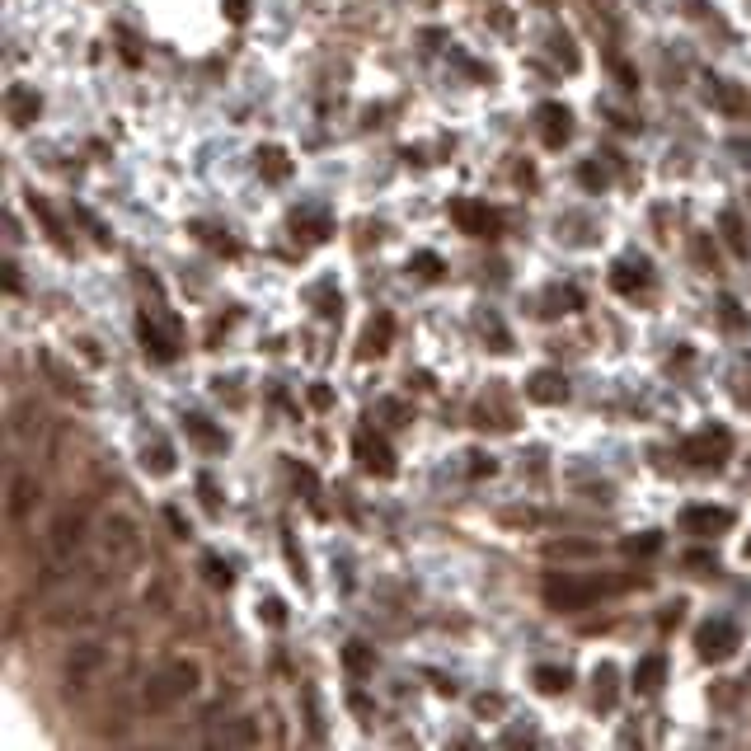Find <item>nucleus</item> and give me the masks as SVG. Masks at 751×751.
I'll list each match as a JSON object with an SVG mask.
<instances>
[{
	"instance_id": "obj_24",
	"label": "nucleus",
	"mask_w": 751,
	"mask_h": 751,
	"mask_svg": "<svg viewBox=\"0 0 751 751\" xmlns=\"http://www.w3.org/2000/svg\"><path fill=\"white\" fill-rule=\"evenodd\" d=\"M592 681H597V709H615V700H620V672H615L611 662H601L597 672H592Z\"/></svg>"
},
{
	"instance_id": "obj_2",
	"label": "nucleus",
	"mask_w": 751,
	"mask_h": 751,
	"mask_svg": "<svg viewBox=\"0 0 751 751\" xmlns=\"http://www.w3.org/2000/svg\"><path fill=\"white\" fill-rule=\"evenodd\" d=\"M202 681V667L198 662H188V658H174L165 662L160 672L146 681V709H169V705H179V700H188L193 690H198Z\"/></svg>"
},
{
	"instance_id": "obj_32",
	"label": "nucleus",
	"mask_w": 751,
	"mask_h": 751,
	"mask_svg": "<svg viewBox=\"0 0 751 751\" xmlns=\"http://www.w3.org/2000/svg\"><path fill=\"white\" fill-rule=\"evenodd\" d=\"M315 296H320V315H329V320L343 310V296H334V282H320V287H315Z\"/></svg>"
},
{
	"instance_id": "obj_29",
	"label": "nucleus",
	"mask_w": 751,
	"mask_h": 751,
	"mask_svg": "<svg viewBox=\"0 0 751 751\" xmlns=\"http://www.w3.org/2000/svg\"><path fill=\"white\" fill-rule=\"evenodd\" d=\"M545 554L550 559H592L597 545H587V540H554V545H545Z\"/></svg>"
},
{
	"instance_id": "obj_30",
	"label": "nucleus",
	"mask_w": 751,
	"mask_h": 751,
	"mask_svg": "<svg viewBox=\"0 0 751 751\" xmlns=\"http://www.w3.org/2000/svg\"><path fill=\"white\" fill-rule=\"evenodd\" d=\"M38 362H43V367L52 371V381H57V390H62V395H76V399H85V390H80V385L71 381V376H66V371H62V362H57V357H52V353H43V357H38Z\"/></svg>"
},
{
	"instance_id": "obj_12",
	"label": "nucleus",
	"mask_w": 751,
	"mask_h": 751,
	"mask_svg": "<svg viewBox=\"0 0 751 751\" xmlns=\"http://www.w3.org/2000/svg\"><path fill=\"white\" fill-rule=\"evenodd\" d=\"M451 221H456L465 235H493V230H498V212H489V207L475 202V198H456V202H451Z\"/></svg>"
},
{
	"instance_id": "obj_36",
	"label": "nucleus",
	"mask_w": 751,
	"mask_h": 751,
	"mask_svg": "<svg viewBox=\"0 0 751 751\" xmlns=\"http://www.w3.org/2000/svg\"><path fill=\"white\" fill-rule=\"evenodd\" d=\"M414 268H418L423 277H437V273H442V259H437V254H418Z\"/></svg>"
},
{
	"instance_id": "obj_15",
	"label": "nucleus",
	"mask_w": 751,
	"mask_h": 751,
	"mask_svg": "<svg viewBox=\"0 0 751 751\" xmlns=\"http://www.w3.org/2000/svg\"><path fill=\"white\" fill-rule=\"evenodd\" d=\"M526 399L531 404H564L568 399V381L564 371H536V376H526Z\"/></svg>"
},
{
	"instance_id": "obj_1",
	"label": "nucleus",
	"mask_w": 751,
	"mask_h": 751,
	"mask_svg": "<svg viewBox=\"0 0 751 751\" xmlns=\"http://www.w3.org/2000/svg\"><path fill=\"white\" fill-rule=\"evenodd\" d=\"M629 578H606V573H550L540 583V597L550 601L554 611H587L597 606L601 597H615L625 592Z\"/></svg>"
},
{
	"instance_id": "obj_34",
	"label": "nucleus",
	"mask_w": 751,
	"mask_h": 751,
	"mask_svg": "<svg viewBox=\"0 0 751 751\" xmlns=\"http://www.w3.org/2000/svg\"><path fill=\"white\" fill-rule=\"evenodd\" d=\"M550 43H554V57H564V66L573 71V66H578V47H573V38H568V33H554Z\"/></svg>"
},
{
	"instance_id": "obj_27",
	"label": "nucleus",
	"mask_w": 751,
	"mask_h": 751,
	"mask_svg": "<svg viewBox=\"0 0 751 751\" xmlns=\"http://www.w3.org/2000/svg\"><path fill=\"white\" fill-rule=\"evenodd\" d=\"M545 301H550V306H545V315H568V310L583 306V292H578V287H554Z\"/></svg>"
},
{
	"instance_id": "obj_16",
	"label": "nucleus",
	"mask_w": 751,
	"mask_h": 751,
	"mask_svg": "<svg viewBox=\"0 0 751 751\" xmlns=\"http://www.w3.org/2000/svg\"><path fill=\"white\" fill-rule=\"evenodd\" d=\"M5 108H10V123L15 127H29L38 113H43V94L29 90V85H10L5 90Z\"/></svg>"
},
{
	"instance_id": "obj_3",
	"label": "nucleus",
	"mask_w": 751,
	"mask_h": 751,
	"mask_svg": "<svg viewBox=\"0 0 751 751\" xmlns=\"http://www.w3.org/2000/svg\"><path fill=\"white\" fill-rule=\"evenodd\" d=\"M141 348L155 357V362H174L179 357V343H184V324L174 320L165 306H146L141 310Z\"/></svg>"
},
{
	"instance_id": "obj_44",
	"label": "nucleus",
	"mask_w": 751,
	"mask_h": 751,
	"mask_svg": "<svg viewBox=\"0 0 751 751\" xmlns=\"http://www.w3.org/2000/svg\"><path fill=\"white\" fill-rule=\"evenodd\" d=\"M742 554H747V559H751V540H747V545H742Z\"/></svg>"
},
{
	"instance_id": "obj_26",
	"label": "nucleus",
	"mask_w": 751,
	"mask_h": 751,
	"mask_svg": "<svg viewBox=\"0 0 751 751\" xmlns=\"http://www.w3.org/2000/svg\"><path fill=\"white\" fill-rule=\"evenodd\" d=\"M568 686H573L568 667H536V690H540V695H564Z\"/></svg>"
},
{
	"instance_id": "obj_5",
	"label": "nucleus",
	"mask_w": 751,
	"mask_h": 751,
	"mask_svg": "<svg viewBox=\"0 0 751 751\" xmlns=\"http://www.w3.org/2000/svg\"><path fill=\"white\" fill-rule=\"evenodd\" d=\"M99 545H104V559L113 568H127V564H137V554H141V531L132 517H108L104 522V536H99Z\"/></svg>"
},
{
	"instance_id": "obj_20",
	"label": "nucleus",
	"mask_w": 751,
	"mask_h": 751,
	"mask_svg": "<svg viewBox=\"0 0 751 751\" xmlns=\"http://www.w3.org/2000/svg\"><path fill=\"white\" fill-rule=\"evenodd\" d=\"M141 465H146L155 479H165V475H174V465H179V460H174V446L155 437V442H146V451H141Z\"/></svg>"
},
{
	"instance_id": "obj_10",
	"label": "nucleus",
	"mask_w": 751,
	"mask_h": 751,
	"mask_svg": "<svg viewBox=\"0 0 751 751\" xmlns=\"http://www.w3.org/2000/svg\"><path fill=\"white\" fill-rule=\"evenodd\" d=\"M353 456H357V465L367 470V475H395V456H390V446L376 437V432H357L353 437Z\"/></svg>"
},
{
	"instance_id": "obj_18",
	"label": "nucleus",
	"mask_w": 751,
	"mask_h": 751,
	"mask_svg": "<svg viewBox=\"0 0 751 751\" xmlns=\"http://www.w3.org/2000/svg\"><path fill=\"white\" fill-rule=\"evenodd\" d=\"M719 230H723V240H728V249H733L737 259H747L751 240H747V221H742L737 207H723V212H719Z\"/></svg>"
},
{
	"instance_id": "obj_43",
	"label": "nucleus",
	"mask_w": 751,
	"mask_h": 751,
	"mask_svg": "<svg viewBox=\"0 0 751 751\" xmlns=\"http://www.w3.org/2000/svg\"><path fill=\"white\" fill-rule=\"evenodd\" d=\"M5 287H10V292H19V268H15V263H5Z\"/></svg>"
},
{
	"instance_id": "obj_28",
	"label": "nucleus",
	"mask_w": 751,
	"mask_h": 751,
	"mask_svg": "<svg viewBox=\"0 0 751 751\" xmlns=\"http://www.w3.org/2000/svg\"><path fill=\"white\" fill-rule=\"evenodd\" d=\"M33 212L43 216V226H47V240H52V245H57V249H71V240H66L62 221H57V212H52V207H47L43 198H33Z\"/></svg>"
},
{
	"instance_id": "obj_22",
	"label": "nucleus",
	"mask_w": 751,
	"mask_h": 751,
	"mask_svg": "<svg viewBox=\"0 0 751 751\" xmlns=\"http://www.w3.org/2000/svg\"><path fill=\"white\" fill-rule=\"evenodd\" d=\"M184 432H188V437H193L198 446H207V451H226V432L212 428V423H207L202 414H188V418H184Z\"/></svg>"
},
{
	"instance_id": "obj_21",
	"label": "nucleus",
	"mask_w": 751,
	"mask_h": 751,
	"mask_svg": "<svg viewBox=\"0 0 751 751\" xmlns=\"http://www.w3.org/2000/svg\"><path fill=\"white\" fill-rule=\"evenodd\" d=\"M390 334H395V320L390 315H376L367 324V334H362V357H381L390 348Z\"/></svg>"
},
{
	"instance_id": "obj_41",
	"label": "nucleus",
	"mask_w": 751,
	"mask_h": 751,
	"mask_svg": "<svg viewBox=\"0 0 751 751\" xmlns=\"http://www.w3.org/2000/svg\"><path fill=\"white\" fill-rule=\"evenodd\" d=\"M165 522L174 526V536H188V526H184V517H179V512H174V507H165Z\"/></svg>"
},
{
	"instance_id": "obj_31",
	"label": "nucleus",
	"mask_w": 751,
	"mask_h": 751,
	"mask_svg": "<svg viewBox=\"0 0 751 751\" xmlns=\"http://www.w3.org/2000/svg\"><path fill=\"white\" fill-rule=\"evenodd\" d=\"M662 550V536L658 531H648V536H629L625 540V554L629 559H639V554H658Z\"/></svg>"
},
{
	"instance_id": "obj_19",
	"label": "nucleus",
	"mask_w": 751,
	"mask_h": 751,
	"mask_svg": "<svg viewBox=\"0 0 751 751\" xmlns=\"http://www.w3.org/2000/svg\"><path fill=\"white\" fill-rule=\"evenodd\" d=\"M662 681H667V658H662V653L639 658V667H634V690H639V695H653V690H662Z\"/></svg>"
},
{
	"instance_id": "obj_11",
	"label": "nucleus",
	"mask_w": 751,
	"mask_h": 751,
	"mask_svg": "<svg viewBox=\"0 0 751 751\" xmlns=\"http://www.w3.org/2000/svg\"><path fill=\"white\" fill-rule=\"evenodd\" d=\"M536 127H540V141H545L550 151H559V146H568V137H573V113H568L564 104H540Z\"/></svg>"
},
{
	"instance_id": "obj_42",
	"label": "nucleus",
	"mask_w": 751,
	"mask_h": 751,
	"mask_svg": "<svg viewBox=\"0 0 751 751\" xmlns=\"http://www.w3.org/2000/svg\"><path fill=\"white\" fill-rule=\"evenodd\" d=\"M723 320L733 324V329L742 324V310H737V301H723Z\"/></svg>"
},
{
	"instance_id": "obj_35",
	"label": "nucleus",
	"mask_w": 751,
	"mask_h": 751,
	"mask_svg": "<svg viewBox=\"0 0 751 751\" xmlns=\"http://www.w3.org/2000/svg\"><path fill=\"white\" fill-rule=\"evenodd\" d=\"M259 615H263V620H268V625H282V620H287V615H282V601H277V597H268V601H263V606H259Z\"/></svg>"
},
{
	"instance_id": "obj_17",
	"label": "nucleus",
	"mask_w": 751,
	"mask_h": 751,
	"mask_svg": "<svg viewBox=\"0 0 751 751\" xmlns=\"http://www.w3.org/2000/svg\"><path fill=\"white\" fill-rule=\"evenodd\" d=\"M705 99H709L714 108H723V113H733V118H742V113H747V94L737 90L733 80H723V76H709Z\"/></svg>"
},
{
	"instance_id": "obj_9",
	"label": "nucleus",
	"mask_w": 751,
	"mask_h": 751,
	"mask_svg": "<svg viewBox=\"0 0 751 751\" xmlns=\"http://www.w3.org/2000/svg\"><path fill=\"white\" fill-rule=\"evenodd\" d=\"M38 498H43V484L29 470H15L10 475V493H5V517L10 522H29L33 512H38Z\"/></svg>"
},
{
	"instance_id": "obj_40",
	"label": "nucleus",
	"mask_w": 751,
	"mask_h": 751,
	"mask_svg": "<svg viewBox=\"0 0 751 751\" xmlns=\"http://www.w3.org/2000/svg\"><path fill=\"white\" fill-rule=\"evenodd\" d=\"M226 15L235 19V24H245V19H249V0H226Z\"/></svg>"
},
{
	"instance_id": "obj_38",
	"label": "nucleus",
	"mask_w": 751,
	"mask_h": 751,
	"mask_svg": "<svg viewBox=\"0 0 751 751\" xmlns=\"http://www.w3.org/2000/svg\"><path fill=\"white\" fill-rule=\"evenodd\" d=\"M198 489H202V503H207V512H221V498H216V484H212V479H202Z\"/></svg>"
},
{
	"instance_id": "obj_33",
	"label": "nucleus",
	"mask_w": 751,
	"mask_h": 751,
	"mask_svg": "<svg viewBox=\"0 0 751 751\" xmlns=\"http://www.w3.org/2000/svg\"><path fill=\"white\" fill-rule=\"evenodd\" d=\"M202 568H207V583H212V587H230V578H235V573H230V568L221 564L216 554H207V559H202Z\"/></svg>"
},
{
	"instance_id": "obj_13",
	"label": "nucleus",
	"mask_w": 751,
	"mask_h": 751,
	"mask_svg": "<svg viewBox=\"0 0 751 751\" xmlns=\"http://www.w3.org/2000/svg\"><path fill=\"white\" fill-rule=\"evenodd\" d=\"M611 287L620 296H639V292H648V287H653V268H648V259H634V254H629V259H620L611 268Z\"/></svg>"
},
{
	"instance_id": "obj_25",
	"label": "nucleus",
	"mask_w": 751,
	"mask_h": 751,
	"mask_svg": "<svg viewBox=\"0 0 751 751\" xmlns=\"http://www.w3.org/2000/svg\"><path fill=\"white\" fill-rule=\"evenodd\" d=\"M343 667H348V672L362 681V676L376 672V653H371L367 644H348V648H343Z\"/></svg>"
},
{
	"instance_id": "obj_6",
	"label": "nucleus",
	"mask_w": 751,
	"mask_h": 751,
	"mask_svg": "<svg viewBox=\"0 0 751 751\" xmlns=\"http://www.w3.org/2000/svg\"><path fill=\"white\" fill-rule=\"evenodd\" d=\"M737 644H742V629H737L728 615L705 620V625L695 629V653H700L705 662H728L737 653Z\"/></svg>"
},
{
	"instance_id": "obj_4",
	"label": "nucleus",
	"mask_w": 751,
	"mask_h": 751,
	"mask_svg": "<svg viewBox=\"0 0 751 751\" xmlns=\"http://www.w3.org/2000/svg\"><path fill=\"white\" fill-rule=\"evenodd\" d=\"M85 531H90V517H85V507H62L52 526H47V554H52V564H71L85 545Z\"/></svg>"
},
{
	"instance_id": "obj_37",
	"label": "nucleus",
	"mask_w": 751,
	"mask_h": 751,
	"mask_svg": "<svg viewBox=\"0 0 751 751\" xmlns=\"http://www.w3.org/2000/svg\"><path fill=\"white\" fill-rule=\"evenodd\" d=\"M578 179H583L587 188H606V174H601L597 165H583V169H578Z\"/></svg>"
},
{
	"instance_id": "obj_7",
	"label": "nucleus",
	"mask_w": 751,
	"mask_h": 751,
	"mask_svg": "<svg viewBox=\"0 0 751 751\" xmlns=\"http://www.w3.org/2000/svg\"><path fill=\"white\" fill-rule=\"evenodd\" d=\"M681 456H686L690 465H700V470H714V465H723V460L733 456V432H728V428L695 432V437H686Z\"/></svg>"
},
{
	"instance_id": "obj_23",
	"label": "nucleus",
	"mask_w": 751,
	"mask_h": 751,
	"mask_svg": "<svg viewBox=\"0 0 751 751\" xmlns=\"http://www.w3.org/2000/svg\"><path fill=\"white\" fill-rule=\"evenodd\" d=\"M259 174H263V179H273V184H282V179L292 174V155L282 151V146H263V151H259Z\"/></svg>"
},
{
	"instance_id": "obj_39",
	"label": "nucleus",
	"mask_w": 751,
	"mask_h": 751,
	"mask_svg": "<svg viewBox=\"0 0 751 751\" xmlns=\"http://www.w3.org/2000/svg\"><path fill=\"white\" fill-rule=\"evenodd\" d=\"M310 404H315V409H329V404H334V390H329V385H315V390H310Z\"/></svg>"
},
{
	"instance_id": "obj_14",
	"label": "nucleus",
	"mask_w": 751,
	"mask_h": 751,
	"mask_svg": "<svg viewBox=\"0 0 751 751\" xmlns=\"http://www.w3.org/2000/svg\"><path fill=\"white\" fill-rule=\"evenodd\" d=\"M681 526L695 531V536H723L733 526V507H686L681 512Z\"/></svg>"
},
{
	"instance_id": "obj_8",
	"label": "nucleus",
	"mask_w": 751,
	"mask_h": 751,
	"mask_svg": "<svg viewBox=\"0 0 751 751\" xmlns=\"http://www.w3.org/2000/svg\"><path fill=\"white\" fill-rule=\"evenodd\" d=\"M104 667H108V648L85 639V644H76L71 648V658H66V681H71V690H85V686L99 681Z\"/></svg>"
}]
</instances>
